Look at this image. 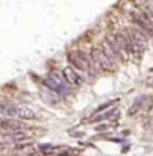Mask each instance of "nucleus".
<instances>
[{
    "label": "nucleus",
    "instance_id": "obj_1",
    "mask_svg": "<svg viewBox=\"0 0 153 156\" xmlns=\"http://www.w3.org/2000/svg\"><path fill=\"white\" fill-rule=\"evenodd\" d=\"M45 86H47L50 90H53L54 93L60 95V96H66V95L69 93V90H71V89L68 87L65 78L62 77V75H59L57 72H53L50 77L45 80Z\"/></svg>",
    "mask_w": 153,
    "mask_h": 156
},
{
    "label": "nucleus",
    "instance_id": "obj_2",
    "mask_svg": "<svg viewBox=\"0 0 153 156\" xmlns=\"http://www.w3.org/2000/svg\"><path fill=\"white\" fill-rule=\"evenodd\" d=\"M68 58H69L71 65L75 69L83 71V72H89L90 65H92V58L89 57L86 53H83V51H72V53L68 54Z\"/></svg>",
    "mask_w": 153,
    "mask_h": 156
},
{
    "label": "nucleus",
    "instance_id": "obj_3",
    "mask_svg": "<svg viewBox=\"0 0 153 156\" xmlns=\"http://www.w3.org/2000/svg\"><path fill=\"white\" fill-rule=\"evenodd\" d=\"M129 38L132 44V50L134 53H143L146 45H147V35L144 30H141L140 27H132L129 30Z\"/></svg>",
    "mask_w": 153,
    "mask_h": 156
},
{
    "label": "nucleus",
    "instance_id": "obj_4",
    "mask_svg": "<svg viewBox=\"0 0 153 156\" xmlns=\"http://www.w3.org/2000/svg\"><path fill=\"white\" fill-rule=\"evenodd\" d=\"M92 60H93V63L101 71L102 69H108L110 71V69H114V66H116V63L104 53L102 48H95L92 51Z\"/></svg>",
    "mask_w": 153,
    "mask_h": 156
},
{
    "label": "nucleus",
    "instance_id": "obj_5",
    "mask_svg": "<svg viewBox=\"0 0 153 156\" xmlns=\"http://www.w3.org/2000/svg\"><path fill=\"white\" fill-rule=\"evenodd\" d=\"M24 128H26V125H24V122H23V120L0 116V129L6 131L8 134H12V132H20V131H23Z\"/></svg>",
    "mask_w": 153,
    "mask_h": 156
},
{
    "label": "nucleus",
    "instance_id": "obj_6",
    "mask_svg": "<svg viewBox=\"0 0 153 156\" xmlns=\"http://www.w3.org/2000/svg\"><path fill=\"white\" fill-rule=\"evenodd\" d=\"M132 18L137 23V27H140L141 30H144L146 33L153 35V21L150 17H147L144 12H134Z\"/></svg>",
    "mask_w": 153,
    "mask_h": 156
},
{
    "label": "nucleus",
    "instance_id": "obj_7",
    "mask_svg": "<svg viewBox=\"0 0 153 156\" xmlns=\"http://www.w3.org/2000/svg\"><path fill=\"white\" fill-rule=\"evenodd\" d=\"M0 116L17 119L20 117V105L9 104V102H0Z\"/></svg>",
    "mask_w": 153,
    "mask_h": 156
},
{
    "label": "nucleus",
    "instance_id": "obj_8",
    "mask_svg": "<svg viewBox=\"0 0 153 156\" xmlns=\"http://www.w3.org/2000/svg\"><path fill=\"white\" fill-rule=\"evenodd\" d=\"M63 78H65V81L68 83V84H71V86H81L83 83H84V80L83 77L76 72L74 68H65V71H63Z\"/></svg>",
    "mask_w": 153,
    "mask_h": 156
},
{
    "label": "nucleus",
    "instance_id": "obj_9",
    "mask_svg": "<svg viewBox=\"0 0 153 156\" xmlns=\"http://www.w3.org/2000/svg\"><path fill=\"white\" fill-rule=\"evenodd\" d=\"M6 136V140H9V141H14V143H23V141H27L29 140V135L26 134V132H23V131H20V132H12V134H8Z\"/></svg>",
    "mask_w": 153,
    "mask_h": 156
},
{
    "label": "nucleus",
    "instance_id": "obj_10",
    "mask_svg": "<svg viewBox=\"0 0 153 156\" xmlns=\"http://www.w3.org/2000/svg\"><path fill=\"white\" fill-rule=\"evenodd\" d=\"M144 6V14L147 15V17H150L153 18V2H146V3H143Z\"/></svg>",
    "mask_w": 153,
    "mask_h": 156
},
{
    "label": "nucleus",
    "instance_id": "obj_11",
    "mask_svg": "<svg viewBox=\"0 0 153 156\" xmlns=\"http://www.w3.org/2000/svg\"><path fill=\"white\" fill-rule=\"evenodd\" d=\"M117 114V111L116 110H111V111H108L107 114H104V116H93L92 120H105V119H113V117Z\"/></svg>",
    "mask_w": 153,
    "mask_h": 156
},
{
    "label": "nucleus",
    "instance_id": "obj_12",
    "mask_svg": "<svg viewBox=\"0 0 153 156\" xmlns=\"http://www.w3.org/2000/svg\"><path fill=\"white\" fill-rule=\"evenodd\" d=\"M116 101H117V99H113V101H110V102H108V104H102V105H101V107H99V108H96L95 114H99V113H101V111H102V110H107V108H110V107H111V105H113V104H114Z\"/></svg>",
    "mask_w": 153,
    "mask_h": 156
},
{
    "label": "nucleus",
    "instance_id": "obj_13",
    "mask_svg": "<svg viewBox=\"0 0 153 156\" xmlns=\"http://www.w3.org/2000/svg\"><path fill=\"white\" fill-rule=\"evenodd\" d=\"M2 144H3V141H2V140H0V146H2Z\"/></svg>",
    "mask_w": 153,
    "mask_h": 156
}]
</instances>
